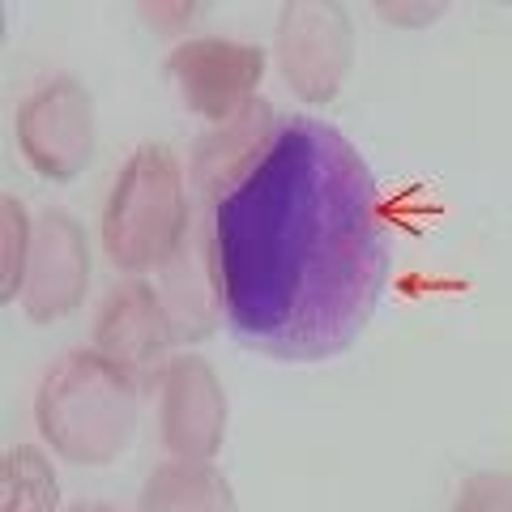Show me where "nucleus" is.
Instances as JSON below:
<instances>
[{"instance_id": "f257e3e1", "label": "nucleus", "mask_w": 512, "mask_h": 512, "mask_svg": "<svg viewBox=\"0 0 512 512\" xmlns=\"http://www.w3.org/2000/svg\"><path fill=\"white\" fill-rule=\"evenodd\" d=\"M210 227L222 316L239 346L274 363L346 355L393 278V239L372 167L316 116H291L261 167Z\"/></svg>"}, {"instance_id": "f03ea898", "label": "nucleus", "mask_w": 512, "mask_h": 512, "mask_svg": "<svg viewBox=\"0 0 512 512\" xmlns=\"http://www.w3.org/2000/svg\"><path fill=\"white\" fill-rule=\"evenodd\" d=\"M141 384L99 350L60 355L35 393V423L52 453L73 466H107L137 431Z\"/></svg>"}, {"instance_id": "7ed1b4c3", "label": "nucleus", "mask_w": 512, "mask_h": 512, "mask_svg": "<svg viewBox=\"0 0 512 512\" xmlns=\"http://www.w3.org/2000/svg\"><path fill=\"white\" fill-rule=\"evenodd\" d=\"M192 210L184 197V171L167 146H141L120 167L103 210V252L120 274L163 269L184 248Z\"/></svg>"}, {"instance_id": "20e7f679", "label": "nucleus", "mask_w": 512, "mask_h": 512, "mask_svg": "<svg viewBox=\"0 0 512 512\" xmlns=\"http://www.w3.org/2000/svg\"><path fill=\"white\" fill-rule=\"evenodd\" d=\"M94 99L77 77L39 82L18 107V150L43 180L69 184L94 158Z\"/></svg>"}, {"instance_id": "39448f33", "label": "nucleus", "mask_w": 512, "mask_h": 512, "mask_svg": "<svg viewBox=\"0 0 512 512\" xmlns=\"http://www.w3.org/2000/svg\"><path fill=\"white\" fill-rule=\"evenodd\" d=\"M355 60V26L342 5L295 0L278 18V64L303 103H329Z\"/></svg>"}, {"instance_id": "423d86ee", "label": "nucleus", "mask_w": 512, "mask_h": 512, "mask_svg": "<svg viewBox=\"0 0 512 512\" xmlns=\"http://www.w3.org/2000/svg\"><path fill=\"white\" fill-rule=\"evenodd\" d=\"M175 342L180 338H175V325L163 308V295L141 278L120 282L103 299L99 320H94V350L137 384H163L175 359Z\"/></svg>"}, {"instance_id": "0eeeda50", "label": "nucleus", "mask_w": 512, "mask_h": 512, "mask_svg": "<svg viewBox=\"0 0 512 512\" xmlns=\"http://www.w3.org/2000/svg\"><path fill=\"white\" fill-rule=\"evenodd\" d=\"M167 73L197 116L222 124L256 99V86L265 77V52L235 39H184L171 47Z\"/></svg>"}, {"instance_id": "6e6552de", "label": "nucleus", "mask_w": 512, "mask_h": 512, "mask_svg": "<svg viewBox=\"0 0 512 512\" xmlns=\"http://www.w3.org/2000/svg\"><path fill=\"white\" fill-rule=\"evenodd\" d=\"M163 402H158V436L175 461L210 466L227 440V393L222 380L201 355H175L163 376Z\"/></svg>"}, {"instance_id": "1a4fd4ad", "label": "nucleus", "mask_w": 512, "mask_h": 512, "mask_svg": "<svg viewBox=\"0 0 512 512\" xmlns=\"http://www.w3.org/2000/svg\"><path fill=\"white\" fill-rule=\"evenodd\" d=\"M90 286V244L82 222L64 210H47L35 222V239H30V265L22 286V308L35 325H52V320L82 308Z\"/></svg>"}, {"instance_id": "9d476101", "label": "nucleus", "mask_w": 512, "mask_h": 512, "mask_svg": "<svg viewBox=\"0 0 512 512\" xmlns=\"http://www.w3.org/2000/svg\"><path fill=\"white\" fill-rule=\"evenodd\" d=\"M278 116L265 99H252L244 111H235L231 120L210 124V133L197 137L188 163V180L197 188V197L205 210L227 197L231 188H239L248 175L261 167V158L278 141Z\"/></svg>"}, {"instance_id": "9b49d317", "label": "nucleus", "mask_w": 512, "mask_h": 512, "mask_svg": "<svg viewBox=\"0 0 512 512\" xmlns=\"http://www.w3.org/2000/svg\"><path fill=\"white\" fill-rule=\"evenodd\" d=\"M158 295L175 325L180 342H197L214 329L218 308H222V282H218V261L210 244V227H192L184 248L158 269Z\"/></svg>"}, {"instance_id": "f8f14e48", "label": "nucleus", "mask_w": 512, "mask_h": 512, "mask_svg": "<svg viewBox=\"0 0 512 512\" xmlns=\"http://www.w3.org/2000/svg\"><path fill=\"white\" fill-rule=\"evenodd\" d=\"M137 512H239L227 474L197 461H163L141 487Z\"/></svg>"}, {"instance_id": "ddd939ff", "label": "nucleus", "mask_w": 512, "mask_h": 512, "mask_svg": "<svg viewBox=\"0 0 512 512\" xmlns=\"http://www.w3.org/2000/svg\"><path fill=\"white\" fill-rule=\"evenodd\" d=\"M5 478V508L0 512H56L60 508V483L56 470L35 444H13L0 461Z\"/></svg>"}, {"instance_id": "4468645a", "label": "nucleus", "mask_w": 512, "mask_h": 512, "mask_svg": "<svg viewBox=\"0 0 512 512\" xmlns=\"http://www.w3.org/2000/svg\"><path fill=\"white\" fill-rule=\"evenodd\" d=\"M0 227H5V239H0V299L13 303V295L22 299L26 286V265H30V239H35V227L26 218V205L18 197L0 201Z\"/></svg>"}, {"instance_id": "2eb2a0df", "label": "nucleus", "mask_w": 512, "mask_h": 512, "mask_svg": "<svg viewBox=\"0 0 512 512\" xmlns=\"http://www.w3.org/2000/svg\"><path fill=\"white\" fill-rule=\"evenodd\" d=\"M453 512H512V478L500 470L470 474L457 491Z\"/></svg>"}, {"instance_id": "dca6fc26", "label": "nucleus", "mask_w": 512, "mask_h": 512, "mask_svg": "<svg viewBox=\"0 0 512 512\" xmlns=\"http://www.w3.org/2000/svg\"><path fill=\"white\" fill-rule=\"evenodd\" d=\"M141 13H146V22L158 30H180L192 22L197 5H141Z\"/></svg>"}, {"instance_id": "f3484780", "label": "nucleus", "mask_w": 512, "mask_h": 512, "mask_svg": "<svg viewBox=\"0 0 512 512\" xmlns=\"http://www.w3.org/2000/svg\"><path fill=\"white\" fill-rule=\"evenodd\" d=\"M73 512H120V508H111V504H77Z\"/></svg>"}]
</instances>
